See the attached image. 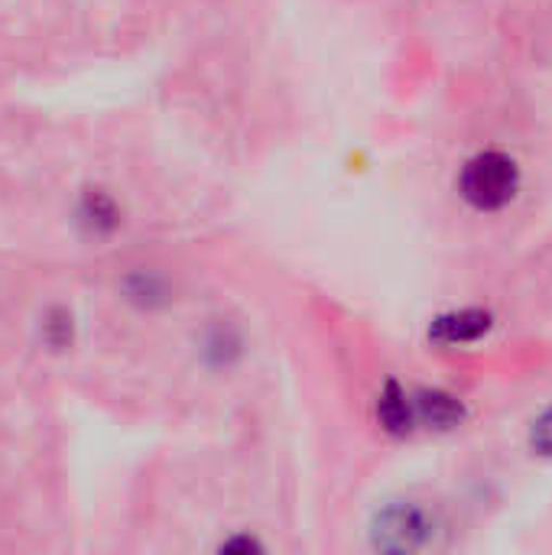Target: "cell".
<instances>
[{
	"label": "cell",
	"instance_id": "cell-3",
	"mask_svg": "<svg viewBox=\"0 0 552 555\" xmlns=\"http://www.w3.org/2000/svg\"><path fill=\"white\" fill-rule=\"evenodd\" d=\"M491 312L485 309H462V312H449V315H439L429 328V338L439 341V345H468V341H478L482 335H488L491 328Z\"/></svg>",
	"mask_w": 552,
	"mask_h": 555
},
{
	"label": "cell",
	"instance_id": "cell-6",
	"mask_svg": "<svg viewBox=\"0 0 552 555\" xmlns=\"http://www.w3.org/2000/svg\"><path fill=\"white\" fill-rule=\"evenodd\" d=\"M85 218L94 224V228H114L117 224V208L111 205V198H104L101 192H94V195H88L85 198Z\"/></svg>",
	"mask_w": 552,
	"mask_h": 555
},
{
	"label": "cell",
	"instance_id": "cell-4",
	"mask_svg": "<svg viewBox=\"0 0 552 555\" xmlns=\"http://www.w3.org/2000/svg\"><path fill=\"white\" fill-rule=\"evenodd\" d=\"M413 410H416V420H423L426 426H436V429H452L465 420V406L442 393V390H423L416 393L413 400Z\"/></svg>",
	"mask_w": 552,
	"mask_h": 555
},
{
	"label": "cell",
	"instance_id": "cell-1",
	"mask_svg": "<svg viewBox=\"0 0 552 555\" xmlns=\"http://www.w3.org/2000/svg\"><path fill=\"white\" fill-rule=\"evenodd\" d=\"M459 189H462V198L468 205H475L478 211H498V208L511 205V198L517 195L521 169L508 153L488 150L465 163Z\"/></svg>",
	"mask_w": 552,
	"mask_h": 555
},
{
	"label": "cell",
	"instance_id": "cell-5",
	"mask_svg": "<svg viewBox=\"0 0 552 555\" xmlns=\"http://www.w3.org/2000/svg\"><path fill=\"white\" fill-rule=\"evenodd\" d=\"M377 420L387 433L394 436H407L416 423V410H413V400L397 387V384H387L381 400H377Z\"/></svg>",
	"mask_w": 552,
	"mask_h": 555
},
{
	"label": "cell",
	"instance_id": "cell-7",
	"mask_svg": "<svg viewBox=\"0 0 552 555\" xmlns=\"http://www.w3.org/2000/svg\"><path fill=\"white\" fill-rule=\"evenodd\" d=\"M530 442L540 455H550L552 459V410H547L537 423H534V433H530Z\"/></svg>",
	"mask_w": 552,
	"mask_h": 555
},
{
	"label": "cell",
	"instance_id": "cell-8",
	"mask_svg": "<svg viewBox=\"0 0 552 555\" xmlns=\"http://www.w3.org/2000/svg\"><path fill=\"white\" fill-rule=\"evenodd\" d=\"M221 550H224V553H234V550H260V543H254V540H231V543H224Z\"/></svg>",
	"mask_w": 552,
	"mask_h": 555
},
{
	"label": "cell",
	"instance_id": "cell-2",
	"mask_svg": "<svg viewBox=\"0 0 552 555\" xmlns=\"http://www.w3.org/2000/svg\"><path fill=\"white\" fill-rule=\"evenodd\" d=\"M433 537V517L420 504H390L374 517L371 540L387 553H413Z\"/></svg>",
	"mask_w": 552,
	"mask_h": 555
}]
</instances>
